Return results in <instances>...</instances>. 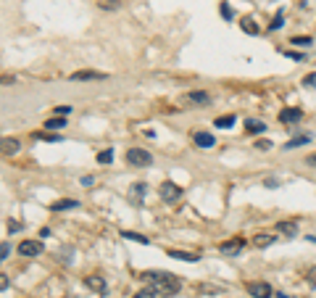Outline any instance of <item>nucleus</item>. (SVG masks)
Instances as JSON below:
<instances>
[{
    "mask_svg": "<svg viewBox=\"0 0 316 298\" xmlns=\"http://www.w3.org/2000/svg\"><path fill=\"white\" fill-rule=\"evenodd\" d=\"M140 280L145 282L148 288L155 290V295H177L179 288H182V280L177 275H171V272H164V269H148V272H142Z\"/></svg>",
    "mask_w": 316,
    "mask_h": 298,
    "instance_id": "f257e3e1",
    "label": "nucleus"
},
{
    "mask_svg": "<svg viewBox=\"0 0 316 298\" xmlns=\"http://www.w3.org/2000/svg\"><path fill=\"white\" fill-rule=\"evenodd\" d=\"M182 187L177 185V182H164L161 187H158V195H161V201L164 203H177L179 198H182Z\"/></svg>",
    "mask_w": 316,
    "mask_h": 298,
    "instance_id": "f03ea898",
    "label": "nucleus"
},
{
    "mask_svg": "<svg viewBox=\"0 0 316 298\" xmlns=\"http://www.w3.org/2000/svg\"><path fill=\"white\" fill-rule=\"evenodd\" d=\"M126 161H129L132 166H150L153 156L148 151H142V148H129V151H126Z\"/></svg>",
    "mask_w": 316,
    "mask_h": 298,
    "instance_id": "7ed1b4c3",
    "label": "nucleus"
},
{
    "mask_svg": "<svg viewBox=\"0 0 316 298\" xmlns=\"http://www.w3.org/2000/svg\"><path fill=\"white\" fill-rule=\"evenodd\" d=\"M243 248H245V240L234 238V240H227V243H219V254L221 256H237V254H243Z\"/></svg>",
    "mask_w": 316,
    "mask_h": 298,
    "instance_id": "20e7f679",
    "label": "nucleus"
},
{
    "mask_svg": "<svg viewBox=\"0 0 316 298\" xmlns=\"http://www.w3.org/2000/svg\"><path fill=\"white\" fill-rule=\"evenodd\" d=\"M19 254L21 256H29V259L32 256H40L42 254V243L40 240H21L19 243Z\"/></svg>",
    "mask_w": 316,
    "mask_h": 298,
    "instance_id": "39448f33",
    "label": "nucleus"
},
{
    "mask_svg": "<svg viewBox=\"0 0 316 298\" xmlns=\"http://www.w3.org/2000/svg\"><path fill=\"white\" fill-rule=\"evenodd\" d=\"M248 293L253 298H269V295H272V285H269V282H250Z\"/></svg>",
    "mask_w": 316,
    "mask_h": 298,
    "instance_id": "423d86ee",
    "label": "nucleus"
},
{
    "mask_svg": "<svg viewBox=\"0 0 316 298\" xmlns=\"http://www.w3.org/2000/svg\"><path fill=\"white\" fill-rule=\"evenodd\" d=\"M300 119H303V111H300V108H284V111L279 114V121L282 124H295Z\"/></svg>",
    "mask_w": 316,
    "mask_h": 298,
    "instance_id": "0eeeda50",
    "label": "nucleus"
},
{
    "mask_svg": "<svg viewBox=\"0 0 316 298\" xmlns=\"http://www.w3.org/2000/svg\"><path fill=\"white\" fill-rule=\"evenodd\" d=\"M274 240H277V235H272V232H261V235H256L253 245H256V248H269Z\"/></svg>",
    "mask_w": 316,
    "mask_h": 298,
    "instance_id": "6e6552de",
    "label": "nucleus"
},
{
    "mask_svg": "<svg viewBox=\"0 0 316 298\" xmlns=\"http://www.w3.org/2000/svg\"><path fill=\"white\" fill-rule=\"evenodd\" d=\"M195 143H198L200 148H214L216 137H214L211 132H198V135H195Z\"/></svg>",
    "mask_w": 316,
    "mask_h": 298,
    "instance_id": "1a4fd4ad",
    "label": "nucleus"
},
{
    "mask_svg": "<svg viewBox=\"0 0 316 298\" xmlns=\"http://www.w3.org/2000/svg\"><path fill=\"white\" fill-rule=\"evenodd\" d=\"M71 80H74V82H82V80H103V74H100V71H76V74H71Z\"/></svg>",
    "mask_w": 316,
    "mask_h": 298,
    "instance_id": "9d476101",
    "label": "nucleus"
},
{
    "mask_svg": "<svg viewBox=\"0 0 316 298\" xmlns=\"http://www.w3.org/2000/svg\"><path fill=\"white\" fill-rule=\"evenodd\" d=\"M245 127H248V132H250V135H261V132L266 130V124H264V121H258V119H248V121H245Z\"/></svg>",
    "mask_w": 316,
    "mask_h": 298,
    "instance_id": "9b49d317",
    "label": "nucleus"
},
{
    "mask_svg": "<svg viewBox=\"0 0 316 298\" xmlns=\"http://www.w3.org/2000/svg\"><path fill=\"white\" fill-rule=\"evenodd\" d=\"M277 230H279V232H284L287 238H295V235H298V225H295V222H279V225H277Z\"/></svg>",
    "mask_w": 316,
    "mask_h": 298,
    "instance_id": "f8f14e48",
    "label": "nucleus"
},
{
    "mask_svg": "<svg viewBox=\"0 0 316 298\" xmlns=\"http://www.w3.org/2000/svg\"><path fill=\"white\" fill-rule=\"evenodd\" d=\"M76 206H79V201H69V198H66V201H56L50 209H53V211H66V209H76Z\"/></svg>",
    "mask_w": 316,
    "mask_h": 298,
    "instance_id": "ddd939ff",
    "label": "nucleus"
},
{
    "mask_svg": "<svg viewBox=\"0 0 316 298\" xmlns=\"http://www.w3.org/2000/svg\"><path fill=\"white\" fill-rule=\"evenodd\" d=\"M171 259H179V261H198L195 254H187V251H169Z\"/></svg>",
    "mask_w": 316,
    "mask_h": 298,
    "instance_id": "4468645a",
    "label": "nucleus"
},
{
    "mask_svg": "<svg viewBox=\"0 0 316 298\" xmlns=\"http://www.w3.org/2000/svg\"><path fill=\"white\" fill-rule=\"evenodd\" d=\"M87 285L92 288V290H98V293H106V282H103V277H87Z\"/></svg>",
    "mask_w": 316,
    "mask_h": 298,
    "instance_id": "2eb2a0df",
    "label": "nucleus"
},
{
    "mask_svg": "<svg viewBox=\"0 0 316 298\" xmlns=\"http://www.w3.org/2000/svg\"><path fill=\"white\" fill-rule=\"evenodd\" d=\"M63 127H66V119H63V116H56V119L45 121V130H63Z\"/></svg>",
    "mask_w": 316,
    "mask_h": 298,
    "instance_id": "dca6fc26",
    "label": "nucleus"
},
{
    "mask_svg": "<svg viewBox=\"0 0 316 298\" xmlns=\"http://www.w3.org/2000/svg\"><path fill=\"white\" fill-rule=\"evenodd\" d=\"M308 140H311V135H298V137H293V140H290V143H284V148L290 151V148H298V145H306Z\"/></svg>",
    "mask_w": 316,
    "mask_h": 298,
    "instance_id": "f3484780",
    "label": "nucleus"
},
{
    "mask_svg": "<svg viewBox=\"0 0 316 298\" xmlns=\"http://www.w3.org/2000/svg\"><path fill=\"white\" fill-rule=\"evenodd\" d=\"M16 151H19V140H8V137H6V140H3V153H6V156H13Z\"/></svg>",
    "mask_w": 316,
    "mask_h": 298,
    "instance_id": "a211bd4d",
    "label": "nucleus"
},
{
    "mask_svg": "<svg viewBox=\"0 0 316 298\" xmlns=\"http://www.w3.org/2000/svg\"><path fill=\"white\" fill-rule=\"evenodd\" d=\"M243 29H245L248 35H258V27H256V21H253L250 16H245V19H243Z\"/></svg>",
    "mask_w": 316,
    "mask_h": 298,
    "instance_id": "6ab92c4d",
    "label": "nucleus"
},
{
    "mask_svg": "<svg viewBox=\"0 0 316 298\" xmlns=\"http://www.w3.org/2000/svg\"><path fill=\"white\" fill-rule=\"evenodd\" d=\"M282 21H284V11H277V13H274V19H272V24H269V29L274 32V29L282 27Z\"/></svg>",
    "mask_w": 316,
    "mask_h": 298,
    "instance_id": "aec40b11",
    "label": "nucleus"
},
{
    "mask_svg": "<svg viewBox=\"0 0 316 298\" xmlns=\"http://www.w3.org/2000/svg\"><path fill=\"white\" fill-rule=\"evenodd\" d=\"M145 190H148V187L142 185V182L135 185V187H132V198H135V201H142V198H145Z\"/></svg>",
    "mask_w": 316,
    "mask_h": 298,
    "instance_id": "412c9836",
    "label": "nucleus"
},
{
    "mask_svg": "<svg viewBox=\"0 0 316 298\" xmlns=\"http://www.w3.org/2000/svg\"><path fill=\"white\" fill-rule=\"evenodd\" d=\"M187 101H193V103H208V95H205V92H190Z\"/></svg>",
    "mask_w": 316,
    "mask_h": 298,
    "instance_id": "4be33fe9",
    "label": "nucleus"
},
{
    "mask_svg": "<svg viewBox=\"0 0 316 298\" xmlns=\"http://www.w3.org/2000/svg\"><path fill=\"white\" fill-rule=\"evenodd\" d=\"M98 161H100V164H111V161H114V151H111V148H106V151H100V156H98Z\"/></svg>",
    "mask_w": 316,
    "mask_h": 298,
    "instance_id": "5701e85b",
    "label": "nucleus"
},
{
    "mask_svg": "<svg viewBox=\"0 0 316 298\" xmlns=\"http://www.w3.org/2000/svg\"><path fill=\"white\" fill-rule=\"evenodd\" d=\"M216 127H234V116H219Z\"/></svg>",
    "mask_w": 316,
    "mask_h": 298,
    "instance_id": "b1692460",
    "label": "nucleus"
},
{
    "mask_svg": "<svg viewBox=\"0 0 316 298\" xmlns=\"http://www.w3.org/2000/svg\"><path fill=\"white\" fill-rule=\"evenodd\" d=\"M126 240H137V243H148V238L145 235H137V232H121Z\"/></svg>",
    "mask_w": 316,
    "mask_h": 298,
    "instance_id": "393cba45",
    "label": "nucleus"
},
{
    "mask_svg": "<svg viewBox=\"0 0 316 298\" xmlns=\"http://www.w3.org/2000/svg\"><path fill=\"white\" fill-rule=\"evenodd\" d=\"M103 11H111V8H119V0H100L98 3Z\"/></svg>",
    "mask_w": 316,
    "mask_h": 298,
    "instance_id": "a878e982",
    "label": "nucleus"
},
{
    "mask_svg": "<svg viewBox=\"0 0 316 298\" xmlns=\"http://www.w3.org/2000/svg\"><path fill=\"white\" fill-rule=\"evenodd\" d=\"M303 87H313V90H316V71L303 77Z\"/></svg>",
    "mask_w": 316,
    "mask_h": 298,
    "instance_id": "bb28decb",
    "label": "nucleus"
},
{
    "mask_svg": "<svg viewBox=\"0 0 316 298\" xmlns=\"http://www.w3.org/2000/svg\"><path fill=\"white\" fill-rule=\"evenodd\" d=\"M290 42L293 45H300V48H306V45H311V37H293Z\"/></svg>",
    "mask_w": 316,
    "mask_h": 298,
    "instance_id": "cd10ccee",
    "label": "nucleus"
},
{
    "mask_svg": "<svg viewBox=\"0 0 316 298\" xmlns=\"http://www.w3.org/2000/svg\"><path fill=\"white\" fill-rule=\"evenodd\" d=\"M200 293H224V288H214V285H200Z\"/></svg>",
    "mask_w": 316,
    "mask_h": 298,
    "instance_id": "c85d7f7f",
    "label": "nucleus"
},
{
    "mask_svg": "<svg viewBox=\"0 0 316 298\" xmlns=\"http://www.w3.org/2000/svg\"><path fill=\"white\" fill-rule=\"evenodd\" d=\"M8 256H11V245H8V243H3V245H0V259L6 261Z\"/></svg>",
    "mask_w": 316,
    "mask_h": 298,
    "instance_id": "c756f323",
    "label": "nucleus"
},
{
    "mask_svg": "<svg viewBox=\"0 0 316 298\" xmlns=\"http://www.w3.org/2000/svg\"><path fill=\"white\" fill-rule=\"evenodd\" d=\"M221 16H224V19H232V16H234V13H232V8H229L227 3H221Z\"/></svg>",
    "mask_w": 316,
    "mask_h": 298,
    "instance_id": "7c9ffc66",
    "label": "nucleus"
},
{
    "mask_svg": "<svg viewBox=\"0 0 316 298\" xmlns=\"http://www.w3.org/2000/svg\"><path fill=\"white\" fill-rule=\"evenodd\" d=\"M269 148H272L269 140H258V143H256V151H269Z\"/></svg>",
    "mask_w": 316,
    "mask_h": 298,
    "instance_id": "2f4dec72",
    "label": "nucleus"
},
{
    "mask_svg": "<svg viewBox=\"0 0 316 298\" xmlns=\"http://www.w3.org/2000/svg\"><path fill=\"white\" fill-rule=\"evenodd\" d=\"M37 137H40V140H50V143H58V140H61L58 135H45V132H40Z\"/></svg>",
    "mask_w": 316,
    "mask_h": 298,
    "instance_id": "473e14b6",
    "label": "nucleus"
},
{
    "mask_svg": "<svg viewBox=\"0 0 316 298\" xmlns=\"http://www.w3.org/2000/svg\"><path fill=\"white\" fill-rule=\"evenodd\" d=\"M69 111H71V108H69V106H58V108H56V114H58V116H66Z\"/></svg>",
    "mask_w": 316,
    "mask_h": 298,
    "instance_id": "72a5a7b5",
    "label": "nucleus"
},
{
    "mask_svg": "<svg viewBox=\"0 0 316 298\" xmlns=\"http://www.w3.org/2000/svg\"><path fill=\"white\" fill-rule=\"evenodd\" d=\"M308 282H311V288H316V266L308 272Z\"/></svg>",
    "mask_w": 316,
    "mask_h": 298,
    "instance_id": "f704fd0d",
    "label": "nucleus"
},
{
    "mask_svg": "<svg viewBox=\"0 0 316 298\" xmlns=\"http://www.w3.org/2000/svg\"><path fill=\"white\" fill-rule=\"evenodd\" d=\"M0 288L8 290V277H6V275H0Z\"/></svg>",
    "mask_w": 316,
    "mask_h": 298,
    "instance_id": "c9c22d12",
    "label": "nucleus"
},
{
    "mask_svg": "<svg viewBox=\"0 0 316 298\" xmlns=\"http://www.w3.org/2000/svg\"><path fill=\"white\" fill-rule=\"evenodd\" d=\"M266 185H269V187H277V185H279V180H277V177H269V180H266Z\"/></svg>",
    "mask_w": 316,
    "mask_h": 298,
    "instance_id": "e433bc0d",
    "label": "nucleus"
},
{
    "mask_svg": "<svg viewBox=\"0 0 316 298\" xmlns=\"http://www.w3.org/2000/svg\"><path fill=\"white\" fill-rule=\"evenodd\" d=\"M274 298H293V295H287V293H277Z\"/></svg>",
    "mask_w": 316,
    "mask_h": 298,
    "instance_id": "4c0bfd02",
    "label": "nucleus"
},
{
    "mask_svg": "<svg viewBox=\"0 0 316 298\" xmlns=\"http://www.w3.org/2000/svg\"><path fill=\"white\" fill-rule=\"evenodd\" d=\"M308 164H313V166H316V153H313V156H311V159H308Z\"/></svg>",
    "mask_w": 316,
    "mask_h": 298,
    "instance_id": "58836bf2",
    "label": "nucleus"
}]
</instances>
